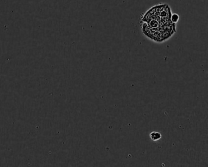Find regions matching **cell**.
Wrapping results in <instances>:
<instances>
[{"label":"cell","mask_w":208,"mask_h":167,"mask_svg":"<svg viewBox=\"0 0 208 167\" xmlns=\"http://www.w3.org/2000/svg\"><path fill=\"white\" fill-rule=\"evenodd\" d=\"M179 19V16L177 14H173L171 15L170 17V20L173 23H176L178 21Z\"/></svg>","instance_id":"cell-3"},{"label":"cell","mask_w":208,"mask_h":167,"mask_svg":"<svg viewBox=\"0 0 208 167\" xmlns=\"http://www.w3.org/2000/svg\"><path fill=\"white\" fill-rule=\"evenodd\" d=\"M147 23H148V26L151 28L156 29L159 26V21L156 20H154V19L149 20Z\"/></svg>","instance_id":"cell-2"},{"label":"cell","mask_w":208,"mask_h":167,"mask_svg":"<svg viewBox=\"0 0 208 167\" xmlns=\"http://www.w3.org/2000/svg\"><path fill=\"white\" fill-rule=\"evenodd\" d=\"M149 137L153 141H157L158 140H161V138H162V135L160 132H151L149 134Z\"/></svg>","instance_id":"cell-1"}]
</instances>
